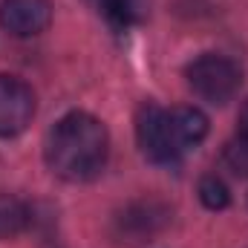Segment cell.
<instances>
[{
	"instance_id": "9",
	"label": "cell",
	"mask_w": 248,
	"mask_h": 248,
	"mask_svg": "<svg viewBox=\"0 0 248 248\" xmlns=\"http://www.w3.org/2000/svg\"><path fill=\"white\" fill-rule=\"evenodd\" d=\"M101 3H104V15L122 29L141 23L150 9V0H101Z\"/></svg>"
},
{
	"instance_id": "2",
	"label": "cell",
	"mask_w": 248,
	"mask_h": 248,
	"mask_svg": "<svg viewBox=\"0 0 248 248\" xmlns=\"http://www.w3.org/2000/svg\"><path fill=\"white\" fill-rule=\"evenodd\" d=\"M185 75L190 90L208 104H228L243 84V69L231 58L217 52H205L196 61H190Z\"/></svg>"
},
{
	"instance_id": "5",
	"label": "cell",
	"mask_w": 248,
	"mask_h": 248,
	"mask_svg": "<svg viewBox=\"0 0 248 248\" xmlns=\"http://www.w3.org/2000/svg\"><path fill=\"white\" fill-rule=\"evenodd\" d=\"M35 119V93L15 75H0V139L20 136Z\"/></svg>"
},
{
	"instance_id": "6",
	"label": "cell",
	"mask_w": 248,
	"mask_h": 248,
	"mask_svg": "<svg viewBox=\"0 0 248 248\" xmlns=\"http://www.w3.org/2000/svg\"><path fill=\"white\" fill-rule=\"evenodd\" d=\"M52 23L49 0H3L0 3V26L15 38H35L46 32Z\"/></svg>"
},
{
	"instance_id": "3",
	"label": "cell",
	"mask_w": 248,
	"mask_h": 248,
	"mask_svg": "<svg viewBox=\"0 0 248 248\" xmlns=\"http://www.w3.org/2000/svg\"><path fill=\"white\" fill-rule=\"evenodd\" d=\"M136 141L144 159H150L153 165H176L185 156V150L173 136L168 110H162L153 101H144L136 113Z\"/></svg>"
},
{
	"instance_id": "1",
	"label": "cell",
	"mask_w": 248,
	"mask_h": 248,
	"mask_svg": "<svg viewBox=\"0 0 248 248\" xmlns=\"http://www.w3.org/2000/svg\"><path fill=\"white\" fill-rule=\"evenodd\" d=\"M46 165L55 176L66 182L95 179L110 153L107 127L90 113H66L46 136Z\"/></svg>"
},
{
	"instance_id": "12",
	"label": "cell",
	"mask_w": 248,
	"mask_h": 248,
	"mask_svg": "<svg viewBox=\"0 0 248 248\" xmlns=\"http://www.w3.org/2000/svg\"><path fill=\"white\" fill-rule=\"evenodd\" d=\"M237 124H240V127H237V133H240V136H246V139H248V98H246V104L240 107V116H237Z\"/></svg>"
},
{
	"instance_id": "7",
	"label": "cell",
	"mask_w": 248,
	"mask_h": 248,
	"mask_svg": "<svg viewBox=\"0 0 248 248\" xmlns=\"http://www.w3.org/2000/svg\"><path fill=\"white\" fill-rule=\"evenodd\" d=\"M168 116H170L173 136H176V141H179V147L185 153L190 147L205 141V136H208V116L199 107H173V110H168Z\"/></svg>"
},
{
	"instance_id": "8",
	"label": "cell",
	"mask_w": 248,
	"mask_h": 248,
	"mask_svg": "<svg viewBox=\"0 0 248 248\" xmlns=\"http://www.w3.org/2000/svg\"><path fill=\"white\" fill-rule=\"evenodd\" d=\"M29 225V208L15 193L0 190V240H15Z\"/></svg>"
},
{
	"instance_id": "4",
	"label": "cell",
	"mask_w": 248,
	"mask_h": 248,
	"mask_svg": "<svg viewBox=\"0 0 248 248\" xmlns=\"http://www.w3.org/2000/svg\"><path fill=\"white\" fill-rule=\"evenodd\" d=\"M168 222H170L168 205H162L159 199H139L130 202L116 217V237L130 246H141L150 243L156 234H162Z\"/></svg>"
},
{
	"instance_id": "11",
	"label": "cell",
	"mask_w": 248,
	"mask_h": 248,
	"mask_svg": "<svg viewBox=\"0 0 248 248\" xmlns=\"http://www.w3.org/2000/svg\"><path fill=\"white\" fill-rule=\"evenodd\" d=\"M222 162H225V168H228L234 176H248V139L246 136L237 133V136L225 144Z\"/></svg>"
},
{
	"instance_id": "10",
	"label": "cell",
	"mask_w": 248,
	"mask_h": 248,
	"mask_svg": "<svg viewBox=\"0 0 248 248\" xmlns=\"http://www.w3.org/2000/svg\"><path fill=\"white\" fill-rule=\"evenodd\" d=\"M199 199L205 208L211 211H222L231 205V193H228V185L219 179V176H202L199 179Z\"/></svg>"
}]
</instances>
